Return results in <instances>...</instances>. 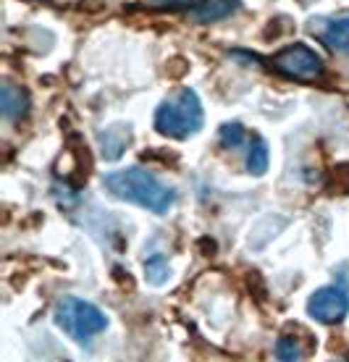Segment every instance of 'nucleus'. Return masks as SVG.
I'll use <instances>...</instances> for the list:
<instances>
[{
  "label": "nucleus",
  "mask_w": 349,
  "mask_h": 362,
  "mask_svg": "<svg viewBox=\"0 0 349 362\" xmlns=\"http://www.w3.org/2000/svg\"><path fill=\"white\" fill-rule=\"evenodd\" d=\"M103 184L113 197L124 199V202H135L155 216H166L176 202V189L144 168L113 171L103 179Z\"/></svg>",
  "instance_id": "obj_1"
},
{
  "label": "nucleus",
  "mask_w": 349,
  "mask_h": 362,
  "mask_svg": "<svg viewBox=\"0 0 349 362\" xmlns=\"http://www.w3.org/2000/svg\"><path fill=\"white\" fill-rule=\"evenodd\" d=\"M205 113L195 90H176L155 110V132L168 139H187L202 129Z\"/></svg>",
  "instance_id": "obj_2"
},
{
  "label": "nucleus",
  "mask_w": 349,
  "mask_h": 362,
  "mask_svg": "<svg viewBox=\"0 0 349 362\" xmlns=\"http://www.w3.org/2000/svg\"><path fill=\"white\" fill-rule=\"evenodd\" d=\"M55 326L61 328L63 334L74 339L79 346H87L92 339H98L108 328V315L100 308H95L92 302H84L79 297H63L55 305Z\"/></svg>",
  "instance_id": "obj_3"
},
{
  "label": "nucleus",
  "mask_w": 349,
  "mask_h": 362,
  "mask_svg": "<svg viewBox=\"0 0 349 362\" xmlns=\"http://www.w3.org/2000/svg\"><path fill=\"white\" fill-rule=\"evenodd\" d=\"M273 69L281 76H289V79L313 82V79H321L323 61L321 55L310 50L307 45H289L273 58Z\"/></svg>",
  "instance_id": "obj_4"
},
{
  "label": "nucleus",
  "mask_w": 349,
  "mask_h": 362,
  "mask_svg": "<svg viewBox=\"0 0 349 362\" xmlns=\"http://www.w3.org/2000/svg\"><path fill=\"white\" fill-rule=\"evenodd\" d=\"M307 313L323 326L341 323L349 315V291L344 286H323L307 299Z\"/></svg>",
  "instance_id": "obj_5"
},
{
  "label": "nucleus",
  "mask_w": 349,
  "mask_h": 362,
  "mask_svg": "<svg viewBox=\"0 0 349 362\" xmlns=\"http://www.w3.org/2000/svg\"><path fill=\"white\" fill-rule=\"evenodd\" d=\"M129 139H132V127L129 124H113V127H108L105 132H100L98 134V142H100V153L105 160H118L124 150L129 147Z\"/></svg>",
  "instance_id": "obj_6"
},
{
  "label": "nucleus",
  "mask_w": 349,
  "mask_h": 362,
  "mask_svg": "<svg viewBox=\"0 0 349 362\" xmlns=\"http://www.w3.org/2000/svg\"><path fill=\"white\" fill-rule=\"evenodd\" d=\"M29 110V95L27 90H21L16 84L11 82H3L0 87V113L6 121H18V118H24Z\"/></svg>",
  "instance_id": "obj_7"
},
{
  "label": "nucleus",
  "mask_w": 349,
  "mask_h": 362,
  "mask_svg": "<svg viewBox=\"0 0 349 362\" xmlns=\"http://www.w3.org/2000/svg\"><path fill=\"white\" fill-rule=\"evenodd\" d=\"M318 35H321V42L328 50H333V53H349V16L323 21Z\"/></svg>",
  "instance_id": "obj_8"
},
{
  "label": "nucleus",
  "mask_w": 349,
  "mask_h": 362,
  "mask_svg": "<svg viewBox=\"0 0 349 362\" xmlns=\"http://www.w3.org/2000/svg\"><path fill=\"white\" fill-rule=\"evenodd\" d=\"M239 8V0H202L195 8V18L200 24H210V21H221V18L231 16Z\"/></svg>",
  "instance_id": "obj_9"
},
{
  "label": "nucleus",
  "mask_w": 349,
  "mask_h": 362,
  "mask_svg": "<svg viewBox=\"0 0 349 362\" xmlns=\"http://www.w3.org/2000/svg\"><path fill=\"white\" fill-rule=\"evenodd\" d=\"M268 163H270V153H268V145L255 136V142L250 147V155H247V171L252 176H263V173L268 171Z\"/></svg>",
  "instance_id": "obj_10"
},
{
  "label": "nucleus",
  "mask_w": 349,
  "mask_h": 362,
  "mask_svg": "<svg viewBox=\"0 0 349 362\" xmlns=\"http://www.w3.org/2000/svg\"><path fill=\"white\" fill-rule=\"evenodd\" d=\"M168 276H171V268H168V260L163 255H152L150 260L144 263V279L150 281V284H155V286L166 284Z\"/></svg>",
  "instance_id": "obj_11"
},
{
  "label": "nucleus",
  "mask_w": 349,
  "mask_h": 362,
  "mask_svg": "<svg viewBox=\"0 0 349 362\" xmlns=\"http://www.w3.org/2000/svg\"><path fill=\"white\" fill-rule=\"evenodd\" d=\"M244 134L247 132H244V127L239 121H229V124H224V127L218 129V142L224 147H234L236 150L244 142Z\"/></svg>",
  "instance_id": "obj_12"
},
{
  "label": "nucleus",
  "mask_w": 349,
  "mask_h": 362,
  "mask_svg": "<svg viewBox=\"0 0 349 362\" xmlns=\"http://www.w3.org/2000/svg\"><path fill=\"white\" fill-rule=\"evenodd\" d=\"M276 357L284 362H292V360H302L304 357V349L297 344L294 339H289V336H281L276 344Z\"/></svg>",
  "instance_id": "obj_13"
},
{
  "label": "nucleus",
  "mask_w": 349,
  "mask_h": 362,
  "mask_svg": "<svg viewBox=\"0 0 349 362\" xmlns=\"http://www.w3.org/2000/svg\"><path fill=\"white\" fill-rule=\"evenodd\" d=\"M152 6H158V8H198L202 0H150Z\"/></svg>",
  "instance_id": "obj_14"
}]
</instances>
